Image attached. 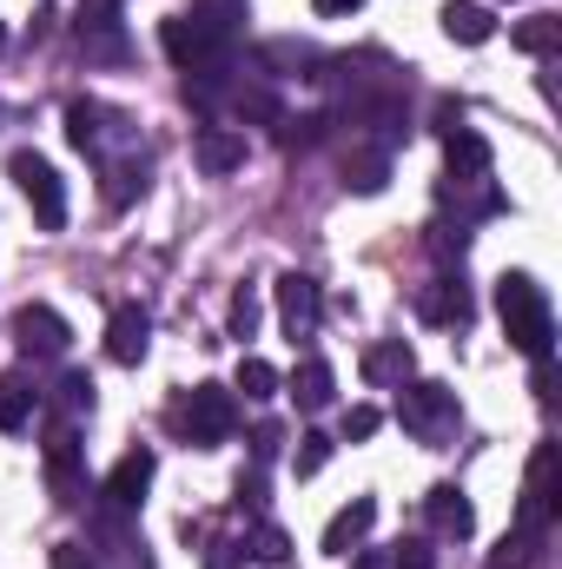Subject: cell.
Returning <instances> with one entry per match:
<instances>
[{
  "instance_id": "obj_1",
  "label": "cell",
  "mask_w": 562,
  "mask_h": 569,
  "mask_svg": "<svg viewBox=\"0 0 562 569\" xmlns=\"http://www.w3.org/2000/svg\"><path fill=\"white\" fill-rule=\"evenodd\" d=\"M496 311H503V331L523 358H550L556 351V311H550V291L530 279V272H503L496 279Z\"/></svg>"
},
{
  "instance_id": "obj_2",
  "label": "cell",
  "mask_w": 562,
  "mask_h": 569,
  "mask_svg": "<svg viewBox=\"0 0 562 569\" xmlns=\"http://www.w3.org/2000/svg\"><path fill=\"white\" fill-rule=\"evenodd\" d=\"M7 172L20 179V192H27V206H33L40 232H60V226H67V179H60L40 152H27V146L7 159Z\"/></svg>"
},
{
  "instance_id": "obj_3",
  "label": "cell",
  "mask_w": 562,
  "mask_h": 569,
  "mask_svg": "<svg viewBox=\"0 0 562 569\" xmlns=\"http://www.w3.org/2000/svg\"><path fill=\"white\" fill-rule=\"evenodd\" d=\"M179 425H185V437H192L199 450H212V443H225V437H232L239 405H232V391H225V385H192V398L179 405Z\"/></svg>"
},
{
  "instance_id": "obj_4",
  "label": "cell",
  "mask_w": 562,
  "mask_h": 569,
  "mask_svg": "<svg viewBox=\"0 0 562 569\" xmlns=\"http://www.w3.org/2000/svg\"><path fill=\"white\" fill-rule=\"evenodd\" d=\"M398 418H404L411 437L443 443V437L456 430V391H450V385H411V391H404V405H398Z\"/></svg>"
},
{
  "instance_id": "obj_5",
  "label": "cell",
  "mask_w": 562,
  "mask_h": 569,
  "mask_svg": "<svg viewBox=\"0 0 562 569\" xmlns=\"http://www.w3.org/2000/svg\"><path fill=\"white\" fill-rule=\"evenodd\" d=\"M159 47H165L172 67H192V73H219V67H225V47H212L192 13H172V20L159 27Z\"/></svg>"
},
{
  "instance_id": "obj_6",
  "label": "cell",
  "mask_w": 562,
  "mask_h": 569,
  "mask_svg": "<svg viewBox=\"0 0 562 569\" xmlns=\"http://www.w3.org/2000/svg\"><path fill=\"white\" fill-rule=\"evenodd\" d=\"M67 338H73V331H67V318H60L53 305H20V311H13V345H20L27 358H60Z\"/></svg>"
},
{
  "instance_id": "obj_7",
  "label": "cell",
  "mask_w": 562,
  "mask_h": 569,
  "mask_svg": "<svg viewBox=\"0 0 562 569\" xmlns=\"http://www.w3.org/2000/svg\"><path fill=\"white\" fill-rule=\"evenodd\" d=\"M556 463H562L556 443H536L530 477H523V523L530 530H550V517H556Z\"/></svg>"
},
{
  "instance_id": "obj_8",
  "label": "cell",
  "mask_w": 562,
  "mask_h": 569,
  "mask_svg": "<svg viewBox=\"0 0 562 569\" xmlns=\"http://www.w3.org/2000/svg\"><path fill=\"white\" fill-rule=\"evenodd\" d=\"M279 318H284L291 338H311V331H318V318H324V291H318L311 272H284L279 279Z\"/></svg>"
},
{
  "instance_id": "obj_9",
  "label": "cell",
  "mask_w": 562,
  "mask_h": 569,
  "mask_svg": "<svg viewBox=\"0 0 562 569\" xmlns=\"http://www.w3.org/2000/svg\"><path fill=\"white\" fill-rule=\"evenodd\" d=\"M418 318L423 325H456V331H463V325L476 318V298H470L463 279H430L418 291Z\"/></svg>"
},
{
  "instance_id": "obj_10",
  "label": "cell",
  "mask_w": 562,
  "mask_h": 569,
  "mask_svg": "<svg viewBox=\"0 0 562 569\" xmlns=\"http://www.w3.org/2000/svg\"><path fill=\"white\" fill-rule=\"evenodd\" d=\"M145 345H152V318H145V305H120V311L107 318V358H113V365H140Z\"/></svg>"
},
{
  "instance_id": "obj_11",
  "label": "cell",
  "mask_w": 562,
  "mask_h": 569,
  "mask_svg": "<svg viewBox=\"0 0 562 569\" xmlns=\"http://www.w3.org/2000/svg\"><path fill=\"white\" fill-rule=\"evenodd\" d=\"M145 483H152V450L140 443V450H127V457L107 470V503H113V510H133L145 497Z\"/></svg>"
},
{
  "instance_id": "obj_12",
  "label": "cell",
  "mask_w": 562,
  "mask_h": 569,
  "mask_svg": "<svg viewBox=\"0 0 562 569\" xmlns=\"http://www.w3.org/2000/svg\"><path fill=\"white\" fill-rule=\"evenodd\" d=\"M371 523H378V503H371V497H351V503L324 523V550H331V557H351V543H364Z\"/></svg>"
},
{
  "instance_id": "obj_13",
  "label": "cell",
  "mask_w": 562,
  "mask_h": 569,
  "mask_svg": "<svg viewBox=\"0 0 562 569\" xmlns=\"http://www.w3.org/2000/svg\"><path fill=\"white\" fill-rule=\"evenodd\" d=\"M192 20L212 47H232V33L252 20V0H192Z\"/></svg>"
},
{
  "instance_id": "obj_14",
  "label": "cell",
  "mask_w": 562,
  "mask_h": 569,
  "mask_svg": "<svg viewBox=\"0 0 562 569\" xmlns=\"http://www.w3.org/2000/svg\"><path fill=\"white\" fill-rule=\"evenodd\" d=\"M192 159H199V172H239L245 166V133H232V127H205L199 146H192Z\"/></svg>"
},
{
  "instance_id": "obj_15",
  "label": "cell",
  "mask_w": 562,
  "mask_h": 569,
  "mask_svg": "<svg viewBox=\"0 0 562 569\" xmlns=\"http://www.w3.org/2000/svg\"><path fill=\"white\" fill-rule=\"evenodd\" d=\"M423 510H430V523H436L443 537H470V530H476V510H470V497H463L456 483H436V490L423 497Z\"/></svg>"
},
{
  "instance_id": "obj_16",
  "label": "cell",
  "mask_w": 562,
  "mask_h": 569,
  "mask_svg": "<svg viewBox=\"0 0 562 569\" xmlns=\"http://www.w3.org/2000/svg\"><path fill=\"white\" fill-rule=\"evenodd\" d=\"M443 152H450V179H456V186H470V179L490 172V140L470 133V127H456V133L443 140Z\"/></svg>"
},
{
  "instance_id": "obj_17",
  "label": "cell",
  "mask_w": 562,
  "mask_h": 569,
  "mask_svg": "<svg viewBox=\"0 0 562 569\" xmlns=\"http://www.w3.org/2000/svg\"><path fill=\"white\" fill-rule=\"evenodd\" d=\"M443 33H450L456 47H483V40L496 33V20H490V7H476V0H450V7H443Z\"/></svg>"
},
{
  "instance_id": "obj_18",
  "label": "cell",
  "mask_w": 562,
  "mask_h": 569,
  "mask_svg": "<svg viewBox=\"0 0 562 569\" xmlns=\"http://www.w3.org/2000/svg\"><path fill=\"white\" fill-rule=\"evenodd\" d=\"M364 378H371V385H404V378H411V345H404V338L371 345V351H364Z\"/></svg>"
},
{
  "instance_id": "obj_19",
  "label": "cell",
  "mask_w": 562,
  "mask_h": 569,
  "mask_svg": "<svg viewBox=\"0 0 562 569\" xmlns=\"http://www.w3.org/2000/svg\"><path fill=\"white\" fill-rule=\"evenodd\" d=\"M291 398H298L304 411H324V405L338 398V378H331V365H324V358H304V365H298V378H291Z\"/></svg>"
},
{
  "instance_id": "obj_20",
  "label": "cell",
  "mask_w": 562,
  "mask_h": 569,
  "mask_svg": "<svg viewBox=\"0 0 562 569\" xmlns=\"http://www.w3.org/2000/svg\"><path fill=\"white\" fill-rule=\"evenodd\" d=\"M536 550H543V530H530V523H523V530H510V537L490 550V569H530V563H536Z\"/></svg>"
},
{
  "instance_id": "obj_21",
  "label": "cell",
  "mask_w": 562,
  "mask_h": 569,
  "mask_svg": "<svg viewBox=\"0 0 562 569\" xmlns=\"http://www.w3.org/2000/svg\"><path fill=\"white\" fill-rule=\"evenodd\" d=\"M510 40H516L523 53H556V47H562V13H530Z\"/></svg>"
},
{
  "instance_id": "obj_22",
  "label": "cell",
  "mask_w": 562,
  "mask_h": 569,
  "mask_svg": "<svg viewBox=\"0 0 562 569\" xmlns=\"http://www.w3.org/2000/svg\"><path fill=\"white\" fill-rule=\"evenodd\" d=\"M384 179H391V159H384V152L344 159V186H351V192H384Z\"/></svg>"
},
{
  "instance_id": "obj_23",
  "label": "cell",
  "mask_w": 562,
  "mask_h": 569,
  "mask_svg": "<svg viewBox=\"0 0 562 569\" xmlns=\"http://www.w3.org/2000/svg\"><path fill=\"white\" fill-rule=\"evenodd\" d=\"M33 418V391L20 378H0V430H27Z\"/></svg>"
},
{
  "instance_id": "obj_24",
  "label": "cell",
  "mask_w": 562,
  "mask_h": 569,
  "mask_svg": "<svg viewBox=\"0 0 562 569\" xmlns=\"http://www.w3.org/2000/svg\"><path fill=\"white\" fill-rule=\"evenodd\" d=\"M239 391L265 405V398H279V371H272L265 358H239Z\"/></svg>"
},
{
  "instance_id": "obj_25",
  "label": "cell",
  "mask_w": 562,
  "mask_h": 569,
  "mask_svg": "<svg viewBox=\"0 0 562 569\" xmlns=\"http://www.w3.org/2000/svg\"><path fill=\"white\" fill-rule=\"evenodd\" d=\"M67 140L80 146V152L100 140V107L93 100H67Z\"/></svg>"
},
{
  "instance_id": "obj_26",
  "label": "cell",
  "mask_w": 562,
  "mask_h": 569,
  "mask_svg": "<svg viewBox=\"0 0 562 569\" xmlns=\"http://www.w3.org/2000/svg\"><path fill=\"white\" fill-rule=\"evenodd\" d=\"M265 60H272V67H291V73H304V80H318V73H311V67H318V47H304V40H272Z\"/></svg>"
},
{
  "instance_id": "obj_27",
  "label": "cell",
  "mask_w": 562,
  "mask_h": 569,
  "mask_svg": "<svg viewBox=\"0 0 562 569\" xmlns=\"http://www.w3.org/2000/svg\"><path fill=\"white\" fill-rule=\"evenodd\" d=\"M324 463H331V437H324V430H304V437H298V457H291V470H298V477H318Z\"/></svg>"
},
{
  "instance_id": "obj_28",
  "label": "cell",
  "mask_w": 562,
  "mask_h": 569,
  "mask_svg": "<svg viewBox=\"0 0 562 569\" xmlns=\"http://www.w3.org/2000/svg\"><path fill=\"white\" fill-rule=\"evenodd\" d=\"M324 127H331L324 113H304V120H284V127H279V146H284V152H304V146H318V140H324Z\"/></svg>"
},
{
  "instance_id": "obj_29",
  "label": "cell",
  "mask_w": 562,
  "mask_h": 569,
  "mask_svg": "<svg viewBox=\"0 0 562 569\" xmlns=\"http://www.w3.org/2000/svg\"><path fill=\"white\" fill-rule=\"evenodd\" d=\"M378 430H384V411H378V405H351V411H344V437H351V443H371Z\"/></svg>"
},
{
  "instance_id": "obj_30",
  "label": "cell",
  "mask_w": 562,
  "mask_h": 569,
  "mask_svg": "<svg viewBox=\"0 0 562 569\" xmlns=\"http://www.w3.org/2000/svg\"><path fill=\"white\" fill-rule=\"evenodd\" d=\"M245 550H252V563H272V569H279L284 557H291V537H284V530H272V523H265V530H259V537H252Z\"/></svg>"
},
{
  "instance_id": "obj_31",
  "label": "cell",
  "mask_w": 562,
  "mask_h": 569,
  "mask_svg": "<svg viewBox=\"0 0 562 569\" xmlns=\"http://www.w3.org/2000/svg\"><path fill=\"white\" fill-rule=\"evenodd\" d=\"M232 331H239V338H252V331H259V291H252V284H239V291H232Z\"/></svg>"
},
{
  "instance_id": "obj_32",
  "label": "cell",
  "mask_w": 562,
  "mask_h": 569,
  "mask_svg": "<svg viewBox=\"0 0 562 569\" xmlns=\"http://www.w3.org/2000/svg\"><path fill=\"white\" fill-rule=\"evenodd\" d=\"M60 405H67V411H93V378H87V371H67V378H60Z\"/></svg>"
},
{
  "instance_id": "obj_33",
  "label": "cell",
  "mask_w": 562,
  "mask_h": 569,
  "mask_svg": "<svg viewBox=\"0 0 562 569\" xmlns=\"http://www.w3.org/2000/svg\"><path fill=\"white\" fill-rule=\"evenodd\" d=\"M133 192H145V166H120V172H113V186H107V199H113V206H127Z\"/></svg>"
},
{
  "instance_id": "obj_34",
  "label": "cell",
  "mask_w": 562,
  "mask_h": 569,
  "mask_svg": "<svg viewBox=\"0 0 562 569\" xmlns=\"http://www.w3.org/2000/svg\"><path fill=\"white\" fill-rule=\"evenodd\" d=\"M391 569H436V557H430V543H398Z\"/></svg>"
},
{
  "instance_id": "obj_35",
  "label": "cell",
  "mask_w": 562,
  "mask_h": 569,
  "mask_svg": "<svg viewBox=\"0 0 562 569\" xmlns=\"http://www.w3.org/2000/svg\"><path fill=\"white\" fill-rule=\"evenodd\" d=\"M279 437H284L279 425H259V430H252V457H259V463H265V457H279Z\"/></svg>"
},
{
  "instance_id": "obj_36",
  "label": "cell",
  "mask_w": 562,
  "mask_h": 569,
  "mask_svg": "<svg viewBox=\"0 0 562 569\" xmlns=\"http://www.w3.org/2000/svg\"><path fill=\"white\" fill-rule=\"evenodd\" d=\"M456 127H463V100H436V133L450 140Z\"/></svg>"
},
{
  "instance_id": "obj_37",
  "label": "cell",
  "mask_w": 562,
  "mask_h": 569,
  "mask_svg": "<svg viewBox=\"0 0 562 569\" xmlns=\"http://www.w3.org/2000/svg\"><path fill=\"white\" fill-rule=\"evenodd\" d=\"M536 398H556V365L550 358H536Z\"/></svg>"
},
{
  "instance_id": "obj_38",
  "label": "cell",
  "mask_w": 562,
  "mask_h": 569,
  "mask_svg": "<svg viewBox=\"0 0 562 569\" xmlns=\"http://www.w3.org/2000/svg\"><path fill=\"white\" fill-rule=\"evenodd\" d=\"M311 7H318V13H324V20H338V13H358V7H364V0H311Z\"/></svg>"
},
{
  "instance_id": "obj_39",
  "label": "cell",
  "mask_w": 562,
  "mask_h": 569,
  "mask_svg": "<svg viewBox=\"0 0 562 569\" xmlns=\"http://www.w3.org/2000/svg\"><path fill=\"white\" fill-rule=\"evenodd\" d=\"M53 569H80V543H60L53 550Z\"/></svg>"
},
{
  "instance_id": "obj_40",
  "label": "cell",
  "mask_w": 562,
  "mask_h": 569,
  "mask_svg": "<svg viewBox=\"0 0 562 569\" xmlns=\"http://www.w3.org/2000/svg\"><path fill=\"white\" fill-rule=\"evenodd\" d=\"M358 569H391V557H384V550H364V557H358Z\"/></svg>"
},
{
  "instance_id": "obj_41",
  "label": "cell",
  "mask_w": 562,
  "mask_h": 569,
  "mask_svg": "<svg viewBox=\"0 0 562 569\" xmlns=\"http://www.w3.org/2000/svg\"><path fill=\"white\" fill-rule=\"evenodd\" d=\"M0 53H7V20H0Z\"/></svg>"
},
{
  "instance_id": "obj_42",
  "label": "cell",
  "mask_w": 562,
  "mask_h": 569,
  "mask_svg": "<svg viewBox=\"0 0 562 569\" xmlns=\"http://www.w3.org/2000/svg\"><path fill=\"white\" fill-rule=\"evenodd\" d=\"M100 7H113V0H100Z\"/></svg>"
}]
</instances>
